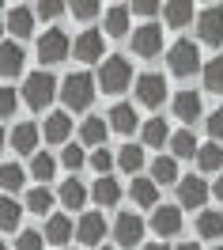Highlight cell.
<instances>
[{
  "mask_svg": "<svg viewBox=\"0 0 223 250\" xmlns=\"http://www.w3.org/2000/svg\"><path fill=\"white\" fill-rule=\"evenodd\" d=\"M95 83H98V76H87V72L64 76V83H61L64 106H68V110H87V106H91V99H95Z\"/></svg>",
  "mask_w": 223,
  "mask_h": 250,
  "instance_id": "1",
  "label": "cell"
},
{
  "mask_svg": "<svg viewBox=\"0 0 223 250\" xmlns=\"http://www.w3.org/2000/svg\"><path fill=\"white\" fill-rule=\"evenodd\" d=\"M129 83H132V64H129L125 57H106V61L98 64V87L106 95L125 91Z\"/></svg>",
  "mask_w": 223,
  "mask_h": 250,
  "instance_id": "2",
  "label": "cell"
},
{
  "mask_svg": "<svg viewBox=\"0 0 223 250\" xmlns=\"http://www.w3.org/2000/svg\"><path fill=\"white\" fill-rule=\"evenodd\" d=\"M53 95H57V80L49 76V72H31L27 83H23V99H27V106H31V110L49 106Z\"/></svg>",
  "mask_w": 223,
  "mask_h": 250,
  "instance_id": "3",
  "label": "cell"
},
{
  "mask_svg": "<svg viewBox=\"0 0 223 250\" xmlns=\"http://www.w3.org/2000/svg\"><path fill=\"white\" fill-rule=\"evenodd\" d=\"M167 64H170L174 76H193V72L201 68V49H197V42H189V38L174 42L170 53H167Z\"/></svg>",
  "mask_w": 223,
  "mask_h": 250,
  "instance_id": "4",
  "label": "cell"
},
{
  "mask_svg": "<svg viewBox=\"0 0 223 250\" xmlns=\"http://www.w3.org/2000/svg\"><path fill=\"white\" fill-rule=\"evenodd\" d=\"M72 53V42H68V34L61 31V27H49L42 38H38V57H42V64H57L64 61Z\"/></svg>",
  "mask_w": 223,
  "mask_h": 250,
  "instance_id": "5",
  "label": "cell"
},
{
  "mask_svg": "<svg viewBox=\"0 0 223 250\" xmlns=\"http://www.w3.org/2000/svg\"><path fill=\"white\" fill-rule=\"evenodd\" d=\"M197 34H201V42H208V46H220L223 42V8L220 4L197 12Z\"/></svg>",
  "mask_w": 223,
  "mask_h": 250,
  "instance_id": "6",
  "label": "cell"
},
{
  "mask_svg": "<svg viewBox=\"0 0 223 250\" xmlns=\"http://www.w3.org/2000/svg\"><path fill=\"white\" fill-rule=\"evenodd\" d=\"M159 49H163V27L144 23V27L132 31V53H136V57H155Z\"/></svg>",
  "mask_w": 223,
  "mask_h": 250,
  "instance_id": "7",
  "label": "cell"
},
{
  "mask_svg": "<svg viewBox=\"0 0 223 250\" xmlns=\"http://www.w3.org/2000/svg\"><path fill=\"white\" fill-rule=\"evenodd\" d=\"M113 239H117L125 250L140 247V239H144V220L132 216V212H121V216H117V224H113Z\"/></svg>",
  "mask_w": 223,
  "mask_h": 250,
  "instance_id": "8",
  "label": "cell"
},
{
  "mask_svg": "<svg viewBox=\"0 0 223 250\" xmlns=\"http://www.w3.org/2000/svg\"><path fill=\"white\" fill-rule=\"evenodd\" d=\"M136 99H140L144 106H159L163 99H167V80L159 72H144L136 80Z\"/></svg>",
  "mask_w": 223,
  "mask_h": 250,
  "instance_id": "9",
  "label": "cell"
},
{
  "mask_svg": "<svg viewBox=\"0 0 223 250\" xmlns=\"http://www.w3.org/2000/svg\"><path fill=\"white\" fill-rule=\"evenodd\" d=\"M151 231L159 235V239H170V235L182 231V208L178 205H163L151 212Z\"/></svg>",
  "mask_w": 223,
  "mask_h": 250,
  "instance_id": "10",
  "label": "cell"
},
{
  "mask_svg": "<svg viewBox=\"0 0 223 250\" xmlns=\"http://www.w3.org/2000/svg\"><path fill=\"white\" fill-rule=\"evenodd\" d=\"M102 235H106V220H102V212H83L80 224H76V239H80L83 247H98Z\"/></svg>",
  "mask_w": 223,
  "mask_h": 250,
  "instance_id": "11",
  "label": "cell"
},
{
  "mask_svg": "<svg viewBox=\"0 0 223 250\" xmlns=\"http://www.w3.org/2000/svg\"><path fill=\"white\" fill-rule=\"evenodd\" d=\"M178 201H182V208H204L208 201V186H204V178H182L178 182Z\"/></svg>",
  "mask_w": 223,
  "mask_h": 250,
  "instance_id": "12",
  "label": "cell"
},
{
  "mask_svg": "<svg viewBox=\"0 0 223 250\" xmlns=\"http://www.w3.org/2000/svg\"><path fill=\"white\" fill-rule=\"evenodd\" d=\"M34 8H27V4H12L8 8V16H4V23H8V31L16 34V38H27V34L34 31Z\"/></svg>",
  "mask_w": 223,
  "mask_h": 250,
  "instance_id": "13",
  "label": "cell"
},
{
  "mask_svg": "<svg viewBox=\"0 0 223 250\" xmlns=\"http://www.w3.org/2000/svg\"><path fill=\"white\" fill-rule=\"evenodd\" d=\"M72 53L80 61H102V31H83L72 42Z\"/></svg>",
  "mask_w": 223,
  "mask_h": 250,
  "instance_id": "14",
  "label": "cell"
},
{
  "mask_svg": "<svg viewBox=\"0 0 223 250\" xmlns=\"http://www.w3.org/2000/svg\"><path fill=\"white\" fill-rule=\"evenodd\" d=\"M12 148L23 152V156H38V152H34V148H38V125L34 122H19L16 129H12Z\"/></svg>",
  "mask_w": 223,
  "mask_h": 250,
  "instance_id": "15",
  "label": "cell"
},
{
  "mask_svg": "<svg viewBox=\"0 0 223 250\" xmlns=\"http://www.w3.org/2000/svg\"><path fill=\"white\" fill-rule=\"evenodd\" d=\"M129 197L140 205V208H155V201H159V182H151V178H132Z\"/></svg>",
  "mask_w": 223,
  "mask_h": 250,
  "instance_id": "16",
  "label": "cell"
},
{
  "mask_svg": "<svg viewBox=\"0 0 223 250\" xmlns=\"http://www.w3.org/2000/svg\"><path fill=\"white\" fill-rule=\"evenodd\" d=\"M91 197H95V205L98 208H113V205L121 201V186H117V178H98L95 182V189H91Z\"/></svg>",
  "mask_w": 223,
  "mask_h": 250,
  "instance_id": "17",
  "label": "cell"
},
{
  "mask_svg": "<svg viewBox=\"0 0 223 250\" xmlns=\"http://www.w3.org/2000/svg\"><path fill=\"white\" fill-rule=\"evenodd\" d=\"M72 239V220L64 216V212H53V216L46 220V243H53V247H64Z\"/></svg>",
  "mask_w": 223,
  "mask_h": 250,
  "instance_id": "18",
  "label": "cell"
},
{
  "mask_svg": "<svg viewBox=\"0 0 223 250\" xmlns=\"http://www.w3.org/2000/svg\"><path fill=\"white\" fill-rule=\"evenodd\" d=\"M68 133H72V118H68V114H49V118H46L42 137H46L49 144H64V141H68Z\"/></svg>",
  "mask_w": 223,
  "mask_h": 250,
  "instance_id": "19",
  "label": "cell"
},
{
  "mask_svg": "<svg viewBox=\"0 0 223 250\" xmlns=\"http://www.w3.org/2000/svg\"><path fill=\"white\" fill-rule=\"evenodd\" d=\"M129 16H132V4H110L106 8V34L121 38L129 31Z\"/></svg>",
  "mask_w": 223,
  "mask_h": 250,
  "instance_id": "20",
  "label": "cell"
},
{
  "mask_svg": "<svg viewBox=\"0 0 223 250\" xmlns=\"http://www.w3.org/2000/svg\"><path fill=\"white\" fill-rule=\"evenodd\" d=\"M174 118H182V122H197V118H201V95H197V91H178L174 95Z\"/></svg>",
  "mask_w": 223,
  "mask_h": 250,
  "instance_id": "21",
  "label": "cell"
},
{
  "mask_svg": "<svg viewBox=\"0 0 223 250\" xmlns=\"http://www.w3.org/2000/svg\"><path fill=\"white\" fill-rule=\"evenodd\" d=\"M0 72H4V80H12L23 72V49L12 46V42H4L0 46Z\"/></svg>",
  "mask_w": 223,
  "mask_h": 250,
  "instance_id": "22",
  "label": "cell"
},
{
  "mask_svg": "<svg viewBox=\"0 0 223 250\" xmlns=\"http://www.w3.org/2000/svg\"><path fill=\"white\" fill-rule=\"evenodd\" d=\"M163 19L170 27H186V23H193V4L189 0H170V4H163Z\"/></svg>",
  "mask_w": 223,
  "mask_h": 250,
  "instance_id": "23",
  "label": "cell"
},
{
  "mask_svg": "<svg viewBox=\"0 0 223 250\" xmlns=\"http://www.w3.org/2000/svg\"><path fill=\"white\" fill-rule=\"evenodd\" d=\"M57 197H61L64 208H83V201H87V189L80 186V178H64Z\"/></svg>",
  "mask_w": 223,
  "mask_h": 250,
  "instance_id": "24",
  "label": "cell"
},
{
  "mask_svg": "<svg viewBox=\"0 0 223 250\" xmlns=\"http://www.w3.org/2000/svg\"><path fill=\"white\" fill-rule=\"evenodd\" d=\"M106 118H110V129H117V133H132L136 129V110L129 106V103H117Z\"/></svg>",
  "mask_w": 223,
  "mask_h": 250,
  "instance_id": "25",
  "label": "cell"
},
{
  "mask_svg": "<svg viewBox=\"0 0 223 250\" xmlns=\"http://www.w3.org/2000/svg\"><path fill=\"white\" fill-rule=\"evenodd\" d=\"M170 152H174V159H189V156L201 152V144H197V137H193L189 129H182V133L170 137Z\"/></svg>",
  "mask_w": 223,
  "mask_h": 250,
  "instance_id": "26",
  "label": "cell"
},
{
  "mask_svg": "<svg viewBox=\"0 0 223 250\" xmlns=\"http://www.w3.org/2000/svg\"><path fill=\"white\" fill-rule=\"evenodd\" d=\"M197 231H201V239H220L223 235V212L204 208V212L197 216Z\"/></svg>",
  "mask_w": 223,
  "mask_h": 250,
  "instance_id": "27",
  "label": "cell"
},
{
  "mask_svg": "<svg viewBox=\"0 0 223 250\" xmlns=\"http://www.w3.org/2000/svg\"><path fill=\"white\" fill-rule=\"evenodd\" d=\"M170 141V129L163 118H151V122H144V144L148 148H163V144Z\"/></svg>",
  "mask_w": 223,
  "mask_h": 250,
  "instance_id": "28",
  "label": "cell"
},
{
  "mask_svg": "<svg viewBox=\"0 0 223 250\" xmlns=\"http://www.w3.org/2000/svg\"><path fill=\"white\" fill-rule=\"evenodd\" d=\"M117 167H121L125 174H132V178H136V171L144 167V148H136V144H125V148L117 152Z\"/></svg>",
  "mask_w": 223,
  "mask_h": 250,
  "instance_id": "29",
  "label": "cell"
},
{
  "mask_svg": "<svg viewBox=\"0 0 223 250\" xmlns=\"http://www.w3.org/2000/svg\"><path fill=\"white\" fill-rule=\"evenodd\" d=\"M106 129H110V125L102 122V118H87V122L80 125V141H83V144H95V148H102V141H106Z\"/></svg>",
  "mask_w": 223,
  "mask_h": 250,
  "instance_id": "30",
  "label": "cell"
},
{
  "mask_svg": "<svg viewBox=\"0 0 223 250\" xmlns=\"http://www.w3.org/2000/svg\"><path fill=\"white\" fill-rule=\"evenodd\" d=\"M197 167H201V171H220V167H223V148L216 141L201 144V152H197Z\"/></svg>",
  "mask_w": 223,
  "mask_h": 250,
  "instance_id": "31",
  "label": "cell"
},
{
  "mask_svg": "<svg viewBox=\"0 0 223 250\" xmlns=\"http://www.w3.org/2000/svg\"><path fill=\"white\" fill-rule=\"evenodd\" d=\"M174 178H178V159L174 156L151 159V182H174Z\"/></svg>",
  "mask_w": 223,
  "mask_h": 250,
  "instance_id": "32",
  "label": "cell"
},
{
  "mask_svg": "<svg viewBox=\"0 0 223 250\" xmlns=\"http://www.w3.org/2000/svg\"><path fill=\"white\" fill-rule=\"evenodd\" d=\"M204 87L223 95V57H212V61L204 64Z\"/></svg>",
  "mask_w": 223,
  "mask_h": 250,
  "instance_id": "33",
  "label": "cell"
},
{
  "mask_svg": "<svg viewBox=\"0 0 223 250\" xmlns=\"http://www.w3.org/2000/svg\"><path fill=\"white\" fill-rule=\"evenodd\" d=\"M27 208H31V212H38V216H42V212H49V208H53V193H49L46 186L31 189V193H27ZM49 216H53V212H49Z\"/></svg>",
  "mask_w": 223,
  "mask_h": 250,
  "instance_id": "34",
  "label": "cell"
},
{
  "mask_svg": "<svg viewBox=\"0 0 223 250\" xmlns=\"http://www.w3.org/2000/svg\"><path fill=\"white\" fill-rule=\"evenodd\" d=\"M53 171H57V159L49 156V152H38V156L31 159V174H34V178L46 182V178H53Z\"/></svg>",
  "mask_w": 223,
  "mask_h": 250,
  "instance_id": "35",
  "label": "cell"
},
{
  "mask_svg": "<svg viewBox=\"0 0 223 250\" xmlns=\"http://www.w3.org/2000/svg\"><path fill=\"white\" fill-rule=\"evenodd\" d=\"M19 212H23V208H19L12 197H4V201H0V228H4V231L19 228Z\"/></svg>",
  "mask_w": 223,
  "mask_h": 250,
  "instance_id": "36",
  "label": "cell"
},
{
  "mask_svg": "<svg viewBox=\"0 0 223 250\" xmlns=\"http://www.w3.org/2000/svg\"><path fill=\"white\" fill-rule=\"evenodd\" d=\"M0 182H4V189H8V193H16V189L23 186V167L4 163V167H0Z\"/></svg>",
  "mask_w": 223,
  "mask_h": 250,
  "instance_id": "37",
  "label": "cell"
},
{
  "mask_svg": "<svg viewBox=\"0 0 223 250\" xmlns=\"http://www.w3.org/2000/svg\"><path fill=\"white\" fill-rule=\"evenodd\" d=\"M61 163L68 167V171H80L83 163H87V156H83V148H76V144H68V148L61 152Z\"/></svg>",
  "mask_w": 223,
  "mask_h": 250,
  "instance_id": "38",
  "label": "cell"
},
{
  "mask_svg": "<svg viewBox=\"0 0 223 250\" xmlns=\"http://www.w3.org/2000/svg\"><path fill=\"white\" fill-rule=\"evenodd\" d=\"M98 12H102V4H95V0H76L72 4V16L76 19H95Z\"/></svg>",
  "mask_w": 223,
  "mask_h": 250,
  "instance_id": "39",
  "label": "cell"
},
{
  "mask_svg": "<svg viewBox=\"0 0 223 250\" xmlns=\"http://www.w3.org/2000/svg\"><path fill=\"white\" fill-rule=\"evenodd\" d=\"M91 167L98 171V178H106V171L113 167V156L106 152V148H95V156H91Z\"/></svg>",
  "mask_w": 223,
  "mask_h": 250,
  "instance_id": "40",
  "label": "cell"
},
{
  "mask_svg": "<svg viewBox=\"0 0 223 250\" xmlns=\"http://www.w3.org/2000/svg\"><path fill=\"white\" fill-rule=\"evenodd\" d=\"M16 247L19 250H42V247H46V235H42V231H23Z\"/></svg>",
  "mask_w": 223,
  "mask_h": 250,
  "instance_id": "41",
  "label": "cell"
},
{
  "mask_svg": "<svg viewBox=\"0 0 223 250\" xmlns=\"http://www.w3.org/2000/svg\"><path fill=\"white\" fill-rule=\"evenodd\" d=\"M159 12H163V4H155V0H136L132 4V16H144V19L159 16Z\"/></svg>",
  "mask_w": 223,
  "mask_h": 250,
  "instance_id": "42",
  "label": "cell"
},
{
  "mask_svg": "<svg viewBox=\"0 0 223 250\" xmlns=\"http://www.w3.org/2000/svg\"><path fill=\"white\" fill-rule=\"evenodd\" d=\"M208 133H212V141H223V110L208 114Z\"/></svg>",
  "mask_w": 223,
  "mask_h": 250,
  "instance_id": "43",
  "label": "cell"
},
{
  "mask_svg": "<svg viewBox=\"0 0 223 250\" xmlns=\"http://www.w3.org/2000/svg\"><path fill=\"white\" fill-rule=\"evenodd\" d=\"M0 114H4V118H12V114H16V91H12V83H8L4 95H0Z\"/></svg>",
  "mask_w": 223,
  "mask_h": 250,
  "instance_id": "44",
  "label": "cell"
},
{
  "mask_svg": "<svg viewBox=\"0 0 223 250\" xmlns=\"http://www.w3.org/2000/svg\"><path fill=\"white\" fill-rule=\"evenodd\" d=\"M34 12H38V16H42V19H57V16H61V12H64V4H57V0H46V4H38Z\"/></svg>",
  "mask_w": 223,
  "mask_h": 250,
  "instance_id": "45",
  "label": "cell"
},
{
  "mask_svg": "<svg viewBox=\"0 0 223 250\" xmlns=\"http://www.w3.org/2000/svg\"><path fill=\"white\" fill-rule=\"evenodd\" d=\"M212 193H216V197L223 201V178H216V186H212Z\"/></svg>",
  "mask_w": 223,
  "mask_h": 250,
  "instance_id": "46",
  "label": "cell"
},
{
  "mask_svg": "<svg viewBox=\"0 0 223 250\" xmlns=\"http://www.w3.org/2000/svg\"><path fill=\"white\" fill-rule=\"evenodd\" d=\"M144 250H167V243H151V247H144Z\"/></svg>",
  "mask_w": 223,
  "mask_h": 250,
  "instance_id": "47",
  "label": "cell"
},
{
  "mask_svg": "<svg viewBox=\"0 0 223 250\" xmlns=\"http://www.w3.org/2000/svg\"><path fill=\"white\" fill-rule=\"evenodd\" d=\"M178 250H201V247H197V243H182Z\"/></svg>",
  "mask_w": 223,
  "mask_h": 250,
  "instance_id": "48",
  "label": "cell"
},
{
  "mask_svg": "<svg viewBox=\"0 0 223 250\" xmlns=\"http://www.w3.org/2000/svg\"><path fill=\"white\" fill-rule=\"evenodd\" d=\"M216 250H223V247H216Z\"/></svg>",
  "mask_w": 223,
  "mask_h": 250,
  "instance_id": "49",
  "label": "cell"
},
{
  "mask_svg": "<svg viewBox=\"0 0 223 250\" xmlns=\"http://www.w3.org/2000/svg\"><path fill=\"white\" fill-rule=\"evenodd\" d=\"M102 250H106V247H102Z\"/></svg>",
  "mask_w": 223,
  "mask_h": 250,
  "instance_id": "50",
  "label": "cell"
}]
</instances>
